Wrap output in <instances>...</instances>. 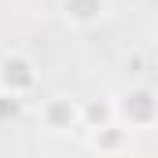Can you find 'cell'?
<instances>
[{
	"mask_svg": "<svg viewBox=\"0 0 158 158\" xmlns=\"http://www.w3.org/2000/svg\"><path fill=\"white\" fill-rule=\"evenodd\" d=\"M114 110L118 121L129 132H140V129H155L158 125V88L155 85H129L114 96Z\"/></svg>",
	"mask_w": 158,
	"mask_h": 158,
	"instance_id": "obj_1",
	"label": "cell"
},
{
	"mask_svg": "<svg viewBox=\"0 0 158 158\" xmlns=\"http://www.w3.org/2000/svg\"><path fill=\"white\" fill-rule=\"evenodd\" d=\"M40 85V74H37V63L22 52H11L0 59V92L15 96V99H26L33 96Z\"/></svg>",
	"mask_w": 158,
	"mask_h": 158,
	"instance_id": "obj_2",
	"label": "cell"
},
{
	"mask_svg": "<svg viewBox=\"0 0 158 158\" xmlns=\"http://www.w3.org/2000/svg\"><path fill=\"white\" fill-rule=\"evenodd\" d=\"M40 125L48 132H74V129H85V103L77 96H48L40 103Z\"/></svg>",
	"mask_w": 158,
	"mask_h": 158,
	"instance_id": "obj_3",
	"label": "cell"
},
{
	"mask_svg": "<svg viewBox=\"0 0 158 158\" xmlns=\"http://www.w3.org/2000/svg\"><path fill=\"white\" fill-rule=\"evenodd\" d=\"M129 143H132V132H129L121 121L88 132V147H92L99 158H125L129 155Z\"/></svg>",
	"mask_w": 158,
	"mask_h": 158,
	"instance_id": "obj_4",
	"label": "cell"
},
{
	"mask_svg": "<svg viewBox=\"0 0 158 158\" xmlns=\"http://www.w3.org/2000/svg\"><path fill=\"white\" fill-rule=\"evenodd\" d=\"M107 0H59V11L63 19L74 26V30H92L107 19Z\"/></svg>",
	"mask_w": 158,
	"mask_h": 158,
	"instance_id": "obj_5",
	"label": "cell"
},
{
	"mask_svg": "<svg viewBox=\"0 0 158 158\" xmlns=\"http://www.w3.org/2000/svg\"><path fill=\"white\" fill-rule=\"evenodd\" d=\"M118 110H114V99H88L85 103V129H103V125H114Z\"/></svg>",
	"mask_w": 158,
	"mask_h": 158,
	"instance_id": "obj_6",
	"label": "cell"
},
{
	"mask_svg": "<svg viewBox=\"0 0 158 158\" xmlns=\"http://www.w3.org/2000/svg\"><path fill=\"white\" fill-rule=\"evenodd\" d=\"M19 110H22V99H15V96L0 92V125L15 121V118H19Z\"/></svg>",
	"mask_w": 158,
	"mask_h": 158,
	"instance_id": "obj_7",
	"label": "cell"
},
{
	"mask_svg": "<svg viewBox=\"0 0 158 158\" xmlns=\"http://www.w3.org/2000/svg\"><path fill=\"white\" fill-rule=\"evenodd\" d=\"M125 158H151V155H125Z\"/></svg>",
	"mask_w": 158,
	"mask_h": 158,
	"instance_id": "obj_8",
	"label": "cell"
}]
</instances>
